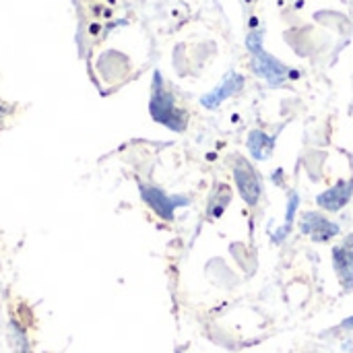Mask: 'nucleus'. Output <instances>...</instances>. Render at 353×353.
<instances>
[{
  "label": "nucleus",
  "mask_w": 353,
  "mask_h": 353,
  "mask_svg": "<svg viewBox=\"0 0 353 353\" xmlns=\"http://www.w3.org/2000/svg\"><path fill=\"white\" fill-rule=\"evenodd\" d=\"M273 147H275V139L265 134L263 130H252L248 134V151L254 159H259V161L269 159L273 153Z\"/></svg>",
  "instance_id": "obj_9"
},
{
  "label": "nucleus",
  "mask_w": 353,
  "mask_h": 353,
  "mask_svg": "<svg viewBox=\"0 0 353 353\" xmlns=\"http://www.w3.org/2000/svg\"><path fill=\"white\" fill-rule=\"evenodd\" d=\"M246 46L252 54V68L259 77H263L269 85L279 87L288 79V66L281 64L277 58L263 50V35L261 31H252L246 39Z\"/></svg>",
  "instance_id": "obj_1"
},
{
  "label": "nucleus",
  "mask_w": 353,
  "mask_h": 353,
  "mask_svg": "<svg viewBox=\"0 0 353 353\" xmlns=\"http://www.w3.org/2000/svg\"><path fill=\"white\" fill-rule=\"evenodd\" d=\"M234 178H236L240 196L246 201V205L254 207V205L259 203V196H261V190H263L261 178H259V174L254 172V168H252L246 159L238 157L236 168H234Z\"/></svg>",
  "instance_id": "obj_3"
},
{
  "label": "nucleus",
  "mask_w": 353,
  "mask_h": 353,
  "mask_svg": "<svg viewBox=\"0 0 353 353\" xmlns=\"http://www.w3.org/2000/svg\"><path fill=\"white\" fill-rule=\"evenodd\" d=\"M157 85H155V93H153V99H151V114L157 122L165 124L168 128L172 130H184L186 126V118L180 110H176L174 105V97L161 87V81H159V74L155 77Z\"/></svg>",
  "instance_id": "obj_2"
},
{
  "label": "nucleus",
  "mask_w": 353,
  "mask_h": 353,
  "mask_svg": "<svg viewBox=\"0 0 353 353\" xmlns=\"http://www.w3.org/2000/svg\"><path fill=\"white\" fill-rule=\"evenodd\" d=\"M242 87H244V77L232 70V72H228V74L223 77V81H221L211 93L203 95L201 103H203L205 108H209V110H215V108L221 105L228 97H232V95H236L238 91H242Z\"/></svg>",
  "instance_id": "obj_5"
},
{
  "label": "nucleus",
  "mask_w": 353,
  "mask_h": 353,
  "mask_svg": "<svg viewBox=\"0 0 353 353\" xmlns=\"http://www.w3.org/2000/svg\"><path fill=\"white\" fill-rule=\"evenodd\" d=\"M333 263L335 271L343 283L345 290L353 288V236H347L341 246L333 250Z\"/></svg>",
  "instance_id": "obj_6"
},
{
  "label": "nucleus",
  "mask_w": 353,
  "mask_h": 353,
  "mask_svg": "<svg viewBox=\"0 0 353 353\" xmlns=\"http://www.w3.org/2000/svg\"><path fill=\"white\" fill-rule=\"evenodd\" d=\"M298 205H300V199L296 192H290V199H288V213H285V225L279 228L271 238L273 242H281L290 232H292V225H294V217H296V211H298Z\"/></svg>",
  "instance_id": "obj_10"
},
{
  "label": "nucleus",
  "mask_w": 353,
  "mask_h": 353,
  "mask_svg": "<svg viewBox=\"0 0 353 353\" xmlns=\"http://www.w3.org/2000/svg\"><path fill=\"white\" fill-rule=\"evenodd\" d=\"M300 230H302V234L310 236L314 242H327V240L335 238L341 232V228L335 221H331V219H327V217H323L319 213H312V211L302 215Z\"/></svg>",
  "instance_id": "obj_4"
},
{
  "label": "nucleus",
  "mask_w": 353,
  "mask_h": 353,
  "mask_svg": "<svg viewBox=\"0 0 353 353\" xmlns=\"http://www.w3.org/2000/svg\"><path fill=\"white\" fill-rule=\"evenodd\" d=\"M143 196H145V201H147L161 217H165V219H172V217H174L176 207L188 205V199H184V196H165V194H163L161 190H157V188H143Z\"/></svg>",
  "instance_id": "obj_7"
},
{
  "label": "nucleus",
  "mask_w": 353,
  "mask_h": 353,
  "mask_svg": "<svg viewBox=\"0 0 353 353\" xmlns=\"http://www.w3.org/2000/svg\"><path fill=\"white\" fill-rule=\"evenodd\" d=\"M343 327H345V329H353V316L352 319H347V321L343 323Z\"/></svg>",
  "instance_id": "obj_11"
},
{
  "label": "nucleus",
  "mask_w": 353,
  "mask_h": 353,
  "mask_svg": "<svg viewBox=\"0 0 353 353\" xmlns=\"http://www.w3.org/2000/svg\"><path fill=\"white\" fill-rule=\"evenodd\" d=\"M353 194V180H345V182H339L337 186L325 190L323 194L316 196V203L319 207L327 209V211H341Z\"/></svg>",
  "instance_id": "obj_8"
}]
</instances>
